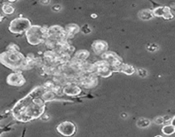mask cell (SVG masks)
<instances>
[{
	"label": "cell",
	"instance_id": "15",
	"mask_svg": "<svg viewBox=\"0 0 175 137\" xmlns=\"http://www.w3.org/2000/svg\"><path fill=\"white\" fill-rule=\"evenodd\" d=\"M170 9V7L168 6H159V7H156L155 9H153V15L155 17H162L165 15V14L167 13L168 10Z\"/></svg>",
	"mask_w": 175,
	"mask_h": 137
},
{
	"label": "cell",
	"instance_id": "11",
	"mask_svg": "<svg viewBox=\"0 0 175 137\" xmlns=\"http://www.w3.org/2000/svg\"><path fill=\"white\" fill-rule=\"evenodd\" d=\"M63 93L70 97L78 96L81 93V87L77 84H67L63 87Z\"/></svg>",
	"mask_w": 175,
	"mask_h": 137
},
{
	"label": "cell",
	"instance_id": "31",
	"mask_svg": "<svg viewBox=\"0 0 175 137\" xmlns=\"http://www.w3.org/2000/svg\"><path fill=\"white\" fill-rule=\"evenodd\" d=\"M40 3L43 4V5H47V4L51 3V1L50 0H48V1H40Z\"/></svg>",
	"mask_w": 175,
	"mask_h": 137
},
{
	"label": "cell",
	"instance_id": "4",
	"mask_svg": "<svg viewBox=\"0 0 175 137\" xmlns=\"http://www.w3.org/2000/svg\"><path fill=\"white\" fill-rule=\"evenodd\" d=\"M32 27L31 21L27 19V18H23V17H18L14 19L13 21H11L9 27V30L10 33L15 34H21L23 33H27V31Z\"/></svg>",
	"mask_w": 175,
	"mask_h": 137
},
{
	"label": "cell",
	"instance_id": "12",
	"mask_svg": "<svg viewBox=\"0 0 175 137\" xmlns=\"http://www.w3.org/2000/svg\"><path fill=\"white\" fill-rule=\"evenodd\" d=\"M64 28H65L67 39H71V38L74 37V35L77 34L81 30V28L77 24H74V23H70V24L67 25Z\"/></svg>",
	"mask_w": 175,
	"mask_h": 137
},
{
	"label": "cell",
	"instance_id": "32",
	"mask_svg": "<svg viewBox=\"0 0 175 137\" xmlns=\"http://www.w3.org/2000/svg\"><path fill=\"white\" fill-rule=\"evenodd\" d=\"M170 124L174 126V127H175V116L172 118V120H171V122H170Z\"/></svg>",
	"mask_w": 175,
	"mask_h": 137
},
{
	"label": "cell",
	"instance_id": "9",
	"mask_svg": "<svg viewBox=\"0 0 175 137\" xmlns=\"http://www.w3.org/2000/svg\"><path fill=\"white\" fill-rule=\"evenodd\" d=\"M93 52L98 56H102L109 50V44L104 40H95L92 44Z\"/></svg>",
	"mask_w": 175,
	"mask_h": 137
},
{
	"label": "cell",
	"instance_id": "36",
	"mask_svg": "<svg viewBox=\"0 0 175 137\" xmlns=\"http://www.w3.org/2000/svg\"><path fill=\"white\" fill-rule=\"evenodd\" d=\"M154 137H163V136H156Z\"/></svg>",
	"mask_w": 175,
	"mask_h": 137
},
{
	"label": "cell",
	"instance_id": "3",
	"mask_svg": "<svg viewBox=\"0 0 175 137\" xmlns=\"http://www.w3.org/2000/svg\"><path fill=\"white\" fill-rule=\"evenodd\" d=\"M26 38L27 42L32 46H38L45 43L48 39V28L40 27L39 25H32L27 31Z\"/></svg>",
	"mask_w": 175,
	"mask_h": 137
},
{
	"label": "cell",
	"instance_id": "24",
	"mask_svg": "<svg viewBox=\"0 0 175 137\" xmlns=\"http://www.w3.org/2000/svg\"><path fill=\"white\" fill-rule=\"evenodd\" d=\"M137 73L142 78H145L148 75V71L145 68H138L137 69Z\"/></svg>",
	"mask_w": 175,
	"mask_h": 137
},
{
	"label": "cell",
	"instance_id": "25",
	"mask_svg": "<svg viewBox=\"0 0 175 137\" xmlns=\"http://www.w3.org/2000/svg\"><path fill=\"white\" fill-rule=\"evenodd\" d=\"M163 18H164L165 20H169V21H170V20H173V19L174 18V15L172 13L171 9L167 11V13L165 14V15L163 16Z\"/></svg>",
	"mask_w": 175,
	"mask_h": 137
},
{
	"label": "cell",
	"instance_id": "27",
	"mask_svg": "<svg viewBox=\"0 0 175 137\" xmlns=\"http://www.w3.org/2000/svg\"><path fill=\"white\" fill-rule=\"evenodd\" d=\"M81 32L85 34H88L92 32V29L90 28V27L88 25H85L81 28Z\"/></svg>",
	"mask_w": 175,
	"mask_h": 137
},
{
	"label": "cell",
	"instance_id": "8",
	"mask_svg": "<svg viewBox=\"0 0 175 137\" xmlns=\"http://www.w3.org/2000/svg\"><path fill=\"white\" fill-rule=\"evenodd\" d=\"M78 79L79 85L85 88L94 87L98 84V78L95 73H82Z\"/></svg>",
	"mask_w": 175,
	"mask_h": 137
},
{
	"label": "cell",
	"instance_id": "29",
	"mask_svg": "<svg viewBox=\"0 0 175 137\" xmlns=\"http://www.w3.org/2000/svg\"><path fill=\"white\" fill-rule=\"evenodd\" d=\"M41 118V120H43V121H45V122H46V121H48V120L50 119V115H49V114H45V113H44V114L41 116V118Z\"/></svg>",
	"mask_w": 175,
	"mask_h": 137
},
{
	"label": "cell",
	"instance_id": "26",
	"mask_svg": "<svg viewBox=\"0 0 175 137\" xmlns=\"http://www.w3.org/2000/svg\"><path fill=\"white\" fill-rule=\"evenodd\" d=\"M154 123L157 125H162V124H164L165 122H164V119H163V117H157L154 119Z\"/></svg>",
	"mask_w": 175,
	"mask_h": 137
},
{
	"label": "cell",
	"instance_id": "34",
	"mask_svg": "<svg viewBox=\"0 0 175 137\" xmlns=\"http://www.w3.org/2000/svg\"><path fill=\"white\" fill-rule=\"evenodd\" d=\"M91 16H92V18H97V17H98V15H97L96 14H92V15H91Z\"/></svg>",
	"mask_w": 175,
	"mask_h": 137
},
{
	"label": "cell",
	"instance_id": "17",
	"mask_svg": "<svg viewBox=\"0 0 175 137\" xmlns=\"http://www.w3.org/2000/svg\"><path fill=\"white\" fill-rule=\"evenodd\" d=\"M57 95L52 91V90H45V93H43L42 95V99L46 103V102H50V101H52L56 99Z\"/></svg>",
	"mask_w": 175,
	"mask_h": 137
},
{
	"label": "cell",
	"instance_id": "22",
	"mask_svg": "<svg viewBox=\"0 0 175 137\" xmlns=\"http://www.w3.org/2000/svg\"><path fill=\"white\" fill-rule=\"evenodd\" d=\"M53 92L57 95V96H62L64 94L63 93V87H61V85H56L54 89H53Z\"/></svg>",
	"mask_w": 175,
	"mask_h": 137
},
{
	"label": "cell",
	"instance_id": "1",
	"mask_svg": "<svg viewBox=\"0 0 175 137\" xmlns=\"http://www.w3.org/2000/svg\"><path fill=\"white\" fill-rule=\"evenodd\" d=\"M45 91L43 86L38 87L25 98L19 100L12 109L14 118L22 123L41 118L45 111V102L42 99Z\"/></svg>",
	"mask_w": 175,
	"mask_h": 137
},
{
	"label": "cell",
	"instance_id": "6",
	"mask_svg": "<svg viewBox=\"0 0 175 137\" xmlns=\"http://www.w3.org/2000/svg\"><path fill=\"white\" fill-rule=\"evenodd\" d=\"M102 60L105 61L108 64V65L114 70V72H116L117 68L123 64L121 58H120L115 52L109 51L105 52L104 55H102Z\"/></svg>",
	"mask_w": 175,
	"mask_h": 137
},
{
	"label": "cell",
	"instance_id": "7",
	"mask_svg": "<svg viewBox=\"0 0 175 137\" xmlns=\"http://www.w3.org/2000/svg\"><path fill=\"white\" fill-rule=\"evenodd\" d=\"M57 130L62 136L71 137L75 135L77 131V127L73 123L70 121H65L59 124L57 127Z\"/></svg>",
	"mask_w": 175,
	"mask_h": 137
},
{
	"label": "cell",
	"instance_id": "19",
	"mask_svg": "<svg viewBox=\"0 0 175 137\" xmlns=\"http://www.w3.org/2000/svg\"><path fill=\"white\" fill-rule=\"evenodd\" d=\"M162 132L165 136H172L175 133V127H174L172 124H166L162 127Z\"/></svg>",
	"mask_w": 175,
	"mask_h": 137
},
{
	"label": "cell",
	"instance_id": "18",
	"mask_svg": "<svg viewBox=\"0 0 175 137\" xmlns=\"http://www.w3.org/2000/svg\"><path fill=\"white\" fill-rule=\"evenodd\" d=\"M150 124H151V121L145 118H141L137 121V126L141 129L148 128L150 125Z\"/></svg>",
	"mask_w": 175,
	"mask_h": 137
},
{
	"label": "cell",
	"instance_id": "20",
	"mask_svg": "<svg viewBox=\"0 0 175 137\" xmlns=\"http://www.w3.org/2000/svg\"><path fill=\"white\" fill-rule=\"evenodd\" d=\"M2 10L5 15H12L15 12V8L9 3H5L2 7Z\"/></svg>",
	"mask_w": 175,
	"mask_h": 137
},
{
	"label": "cell",
	"instance_id": "2",
	"mask_svg": "<svg viewBox=\"0 0 175 137\" xmlns=\"http://www.w3.org/2000/svg\"><path fill=\"white\" fill-rule=\"evenodd\" d=\"M0 63L13 70L17 69H30L32 65L20 52L17 46L12 44L8 47V50L0 54Z\"/></svg>",
	"mask_w": 175,
	"mask_h": 137
},
{
	"label": "cell",
	"instance_id": "16",
	"mask_svg": "<svg viewBox=\"0 0 175 137\" xmlns=\"http://www.w3.org/2000/svg\"><path fill=\"white\" fill-rule=\"evenodd\" d=\"M90 57V52L86 50H79L75 54L73 58L76 60H79L80 62H85L88 58Z\"/></svg>",
	"mask_w": 175,
	"mask_h": 137
},
{
	"label": "cell",
	"instance_id": "10",
	"mask_svg": "<svg viewBox=\"0 0 175 137\" xmlns=\"http://www.w3.org/2000/svg\"><path fill=\"white\" fill-rule=\"evenodd\" d=\"M7 82L8 84L15 87H21L25 84L26 79L21 73H12L9 74L7 77Z\"/></svg>",
	"mask_w": 175,
	"mask_h": 137
},
{
	"label": "cell",
	"instance_id": "35",
	"mask_svg": "<svg viewBox=\"0 0 175 137\" xmlns=\"http://www.w3.org/2000/svg\"><path fill=\"white\" fill-rule=\"evenodd\" d=\"M2 20H3V16L0 15V21H2Z\"/></svg>",
	"mask_w": 175,
	"mask_h": 137
},
{
	"label": "cell",
	"instance_id": "21",
	"mask_svg": "<svg viewBox=\"0 0 175 137\" xmlns=\"http://www.w3.org/2000/svg\"><path fill=\"white\" fill-rule=\"evenodd\" d=\"M159 49V46L155 43H150L146 46V50L150 52H155Z\"/></svg>",
	"mask_w": 175,
	"mask_h": 137
},
{
	"label": "cell",
	"instance_id": "14",
	"mask_svg": "<svg viewBox=\"0 0 175 137\" xmlns=\"http://www.w3.org/2000/svg\"><path fill=\"white\" fill-rule=\"evenodd\" d=\"M138 15V18L142 21H150L155 17L153 15V10L150 9H144L140 10Z\"/></svg>",
	"mask_w": 175,
	"mask_h": 137
},
{
	"label": "cell",
	"instance_id": "13",
	"mask_svg": "<svg viewBox=\"0 0 175 137\" xmlns=\"http://www.w3.org/2000/svg\"><path fill=\"white\" fill-rule=\"evenodd\" d=\"M116 72H120V73L126 74L127 75H132L137 72V69L131 64L123 63L119 68H117Z\"/></svg>",
	"mask_w": 175,
	"mask_h": 137
},
{
	"label": "cell",
	"instance_id": "5",
	"mask_svg": "<svg viewBox=\"0 0 175 137\" xmlns=\"http://www.w3.org/2000/svg\"><path fill=\"white\" fill-rule=\"evenodd\" d=\"M54 41H66L67 40V36L65 28L58 26H51L48 28V39Z\"/></svg>",
	"mask_w": 175,
	"mask_h": 137
},
{
	"label": "cell",
	"instance_id": "30",
	"mask_svg": "<svg viewBox=\"0 0 175 137\" xmlns=\"http://www.w3.org/2000/svg\"><path fill=\"white\" fill-rule=\"evenodd\" d=\"M163 119H164V122H165V123H168V122H171L172 118L169 117V116H164V117H163Z\"/></svg>",
	"mask_w": 175,
	"mask_h": 137
},
{
	"label": "cell",
	"instance_id": "28",
	"mask_svg": "<svg viewBox=\"0 0 175 137\" xmlns=\"http://www.w3.org/2000/svg\"><path fill=\"white\" fill-rule=\"evenodd\" d=\"M61 5H60V4H54L52 7H51V9L53 10V11H55V12H59L61 9Z\"/></svg>",
	"mask_w": 175,
	"mask_h": 137
},
{
	"label": "cell",
	"instance_id": "33",
	"mask_svg": "<svg viewBox=\"0 0 175 137\" xmlns=\"http://www.w3.org/2000/svg\"><path fill=\"white\" fill-rule=\"evenodd\" d=\"M120 116H121V118H124V119H126V118L128 117L126 113H121V114H120Z\"/></svg>",
	"mask_w": 175,
	"mask_h": 137
},
{
	"label": "cell",
	"instance_id": "23",
	"mask_svg": "<svg viewBox=\"0 0 175 137\" xmlns=\"http://www.w3.org/2000/svg\"><path fill=\"white\" fill-rule=\"evenodd\" d=\"M55 86H56L55 83L52 82V81H46V82L43 85V87H44V88H45V90H52V91H53Z\"/></svg>",
	"mask_w": 175,
	"mask_h": 137
}]
</instances>
